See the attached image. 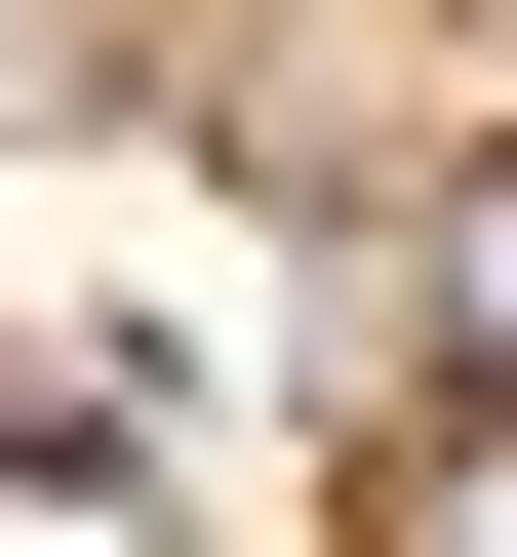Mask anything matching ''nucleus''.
I'll return each instance as SVG.
<instances>
[{"label":"nucleus","mask_w":517,"mask_h":557,"mask_svg":"<svg viewBox=\"0 0 517 557\" xmlns=\"http://www.w3.org/2000/svg\"><path fill=\"white\" fill-rule=\"evenodd\" d=\"M358 557H517V398H398L358 438Z\"/></svg>","instance_id":"2"},{"label":"nucleus","mask_w":517,"mask_h":557,"mask_svg":"<svg viewBox=\"0 0 517 557\" xmlns=\"http://www.w3.org/2000/svg\"><path fill=\"white\" fill-rule=\"evenodd\" d=\"M40 120H120V0H0V160H40Z\"/></svg>","instance_id":"3"},{"label":"nucleus","mask_w":517,"mask_h":557,"mask_svg":"<svg viewBox=\"0 0 517 557\" xmlns=\"http://www.w3.org/2000/svg\"><path fill=\"white\" fill-rule=\"evenodd\" d=\"M398 319H438V398H517V160H438V199H398Z\"/></svg>","instance_id":"1"}]
</instances>
